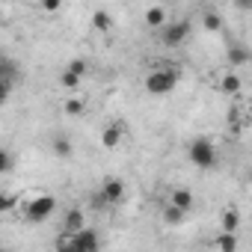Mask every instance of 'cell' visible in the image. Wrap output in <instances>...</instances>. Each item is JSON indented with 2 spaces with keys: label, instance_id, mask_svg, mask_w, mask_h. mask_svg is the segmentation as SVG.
<instances>
[{
  "label": "cell",
  "instance_id": "cell-1",
  "mask_svg": "<svg viewBox=\"0 0 252 252\" xmlns=\"http://www.w3.org/2000/svg\"><path fill=\"white\" fill-rule=\"evenodd\" d=\"M54 211H57V199L51 193H30L21 202V217L27 222H36V225L39 222H48L54 217Z\"/></svg>",
  "mask_w": 252,
  "mask_h": 252
},
{
  "label": "cell",
  "instance_id": "cell-2",
  "mask_svg": "<svg viewBox=\"0 0 252 252\" xmlns=\"http://www.w3.org/2000/svg\"><path fill=\"white\" fill-rule=\"evenodd\" d=\"M178 86V71L175 68H163V65H158V68H152L146 77H143V89L149 92V95H169L172 89Z\"/></svg>",
  "mask_w": 252,
  "mask_h": 252
},
{
  "label": "cell",
  "instance_id": "cell-3",
  "mask_svg": "<svg viewBox=\"0 0 252 252\" xmlns=\"http://www.w3.org/2000/svg\"><path fill=\"white\" fill-rule=\"evenodd\" d=\"M187 158H190V163L196 169H214L217 166V146L208 137H196L187 146Z\"/></svg>",
  "mask_w": 252,
  "mask_h": 252
},
{
  "label": "cell",
  "instance_id": "cell-4",
  "mask_svg": "<svg viewBox=\"0 0 252 252\" xmlns=\"http://www.w3.org/2000/svg\"><path fill=\"white\" fill-rule=\"evenodd\" d=\"M190 39V21H169L166 27L158 30V42L163 48H181Z\"/></svg>",
  "mask_w": 252,
  "mask_h": 252
},
{
  "label": "cell",
  "instance_id": "cell-5",
  "mask_svg": "<svg viewBox=\"0 0 252 252\" xmlns=\"http://www.w3.org/2000/svg\"><path fill=\"white\" fill-rule=\"evenodd\" d=\"M101 193H104L107 205H110V208H116V205H122V202H125V196H128V187H125V181H122V178L110 175V178H104V181H101Z\"/></svg>",
  "mask_w": 252,
  "mask_h": 252
},
{
  "label": "cell",
  "instance_id": "cell-6",
  "mask_svg": "<svg viewBox=\"0 0 252 252\" xmlns=\"http://www.w3.org/2000/svg\"><path fill=\"white\" fill-rule=\"evenodd\" d=\"M143 21H146V27L149 30H160V27H166L172 18H169V9H166V3H160V0H158V3L155 6H149L146 12H143Z\"/></svg>",
  "mask_w": 252,
  "mask_h": 252
},
{
  "label": "cell",
  "instance_id": "cell-7",
  "mask_svg": "<svg viewBox=\"0 0 252 252\" xmlns=\"http://www.w3.org/2000/svg\"><path fill=\"white\" fill-rule=\"evenodd\" d=\"M98 140H101V149H107V152L119 149L122 140H125V125H122V122H110V125H104V131H101Z\"/></svg>",
  "mask_w": 252,
  "mask_h": 252
},
{
  "label": "cell",
  "instance_id": "cell-8",
  "mask_svg": "<svg viewBox=\"0 0 252 252\" xmlns=\"http://www.w3.org/2000/svg\"><path fill=\"white\" fill-rule=\"evenodd\" d=\"M217 89H220L222 95H240V89H243V80H240L237 68L220 71V74H217Z\"/></svg>",
  "mask_w": 252,
  "mask_h": 252
},
{
  "label": "cell",
  "instance_id": "cell-9",
  "mask_svg": "<svg viewBox=\"0 0 252 252\" xmlns=\"http://www.w3.org/2000/svg\"><path fill=\"white\" fill-rule=\"evenodd\" d=\"M74 234V252H95L101 246L95 228H80V231H71Z\"/></svg>",
  "mask_w": 252,
  "mask_h": 252
},
{
  "label": "cell",
  "instance_id": "cell-10",
  "mask_svg": "<svg viewBox=\"0 0 252 252\" xmlns=\"http://www.w3.org/2000/svg\"><path fill=\"white\" fill-rule=\"evenodd\" d=\"M187 211L184 208H178V205H172V202H163V208H160V220H163V225H169V228H175V225H184L187 222Z\"/></svg>",
  "mask_w": 252,
  "mask_h": 252
},
{
  "label": "cell",
  "instance_id": "cell-11",
  "mask_svg": "<svg viewBox=\"0 0 252 252\" xmlns=\"http://www.w3.org/2000/svg\"><path fill=\"white\" fill-rule=\"evenodd\" d=\"M86 228V214L80 208H68L63 214V222H60V231H80Z\"/></svg>",
  "mask_w": 252,
  "mask_h": 252
},
{
  "label": "cell",
  "instance_id": "cell-12",
  "mask_svg": "<svg viewBox=\"0 0 252 252\" xmlns=\"http://www.w3.org/2000/svg\"><path fill=\"white\" fill-rule=\"evenodd\" d=\"M166 202H172V205H178V208H184V211L190 214L193 205H196V196H193L187 187H172V190L166 193Z\"/></svg>",
  "mask_w": 252,
  "mask_h": 252
},
{
  "label": "cell",
  "instance_id": "cell-13",
  "mask_svg": "<svg viewBox=\"0 0 252 252\" xmlns=\"http://www.w3.org/2000/svg\"><path fill=\"white\" fill-rule=\"evenodd\" d=\"M225 60L231 63V68H237V65H246V63H252V48H246L243 42H234V45H228V54H225Z\"/></svg>",
  "mask_w": 252,
  "mask_h": 252
},
{
  "label": "cell",
  "instance_id": "cell-14",
  "mask_svg": "<svg viewBox=\"0 0 252 252\" xmlns=\"http://www.w3.org/2000/svg\"><path fill=\"white\" fill-rule=\"evenodd\" d=\"M63 113H65V116H83V113H86V98L77 95V92H68V95L63 98Z\"/></svg>",
  "mask_w": 252,
  "mask_h": 252
},
{
  "label": "cell",
  "instance_id": "cell-15",
  "mask_svg": "<svg viewBox=\"0 0 252 252\" xmlns=\"http://www.w3.org/2000/svg\"><path fill=\"white\" fill-rule=\"evenodd\" d=\"M51 152H54L60 160H68V158L74 155V143H71L65 134H54V140H51Z\"/></svg>",
  "mask_w": 252,
  "mask_h": 252
},
{
  "label": "cell",
  "instance_id": "cell-16",
  "mask_svg": "<svg viewBox=\"0 0 252 252\" xmlns=\"http://www.w3.org/2000/svg\"><path fill=\"white\" fill-rule=\"evenodd\" d=\"M240 222H243V217H240V211H237L234 205L222 208V217H220V228H222V231H237Z\"/></svg>",
  "mask_w": 252,
  "mask_h": 252
},
{
  "label": "cell",
  "instance_id": "cell-17",
  "mask_svg": "<svg viewBox=\"0 0 252 252\" xmlns=\"http://www.w3.org/2000/svg\"><path fill=\"white\" fill-rule=\"evenodd\" d=\"M211 246H214V249H225V252L237 249V246H240L237 231H222V228H220V234H217V237H211Z\"/></svg>",
  "mask_w": 252,
  "mask_h": 252
},
{
  "label": "cell",
  "instance_id": "cell-18",
  "mask_svg": "<svg viewBox=\"0 0 252 252\" xmlns=\"http://www.w3.org/2000/svg\"><path fill=\"white\" fill-rule=\"evenodd\" d=\"M89 24H92L95 33H110V30H113V15H110L107 9H95Z\"/></svg>",
  "mask_w": 252,
  "mask_h": 252
},
{
  "label": "cell",
  "instance_id": "cell-19",
  "mask_svg": "<svg viewBox=\"0 0 252 252\" xmlns=\"http://www.w3.org/2000/svg\"><path fill=\"white\" fill-rule=\"evenodd\" d=\"M202 27H205V33H222V30H225V24H222V15H220L217 9H208V12H202Z\"/></svg>",
  "mask_w": 252,
  "mask_h": 252
},
{
  "label": "cell",
  "instance_id": "cell-20",
  "mask_svg": "<svg viewBox=\"0 0 252 252\" xmlns=\"http://www.w3.org/2000/svg\"><path fill=\"white\" fill-rule=\"evenodd\" d=\"M21 202H24V196H21V193L3 190V196H0V211H3V214H9V211H15Z\"/></svg>",
  "mask_w": 252,
  "mask_h": 252
},
{
  "label": "cell",
  "instance_id": "cell-21",
  "mask_svg": "<svg viewBox=\"0 0 252 252\" xmlns=\"http://www.w3.org/2000/svg\"><path fill=\"white\" fill-rule=\"evenodd\" d=\"M80 80H83V77H80V74H74L71 68H65V71L60 74V86H63L65 92H77V89H80Z\"/></svg>",
  "mask_w": 252,
  "mask_h": 252
},
{
  "label": "cell",
  "instance_id": "cell-22",
  "mask_svg": "<svg viewBox=\"0 0 252 252\" xmlns=\"http://www.w3.org/2000/svg\"><path fill=\"white\" fill-rule=\"evenodd\" d=\"M65 68H71V71H74V74H80V77H86V74L92 71V65H89L83 57H74V60H68V65H65Z\"/></svg>",
  "mask_w": 252,
  "mask_h": 252
},
{
  "label": "cell",
  "instance_id": "cell-23",
  "mask_svg": "<svg viewBox=\"0 0 252 252\" xmlns=\"http://www.w3.org/2000/svg\"><path fill=\"white\" fill-rule=\"evenodd\" d=\"M12 163H15L12 152H6V149H3V152H0V175H3V178L12 172Z\"/></svg>",
  "mask_w": 252,
  "mask_h": 252
},
{
  "label": "cell",
  "instance_id": "cell-24",
  "mask_svg": "<svg viewBox=\"0 0 252 252\" xmlns=\"http://www.w3.org/2000/svg\"><path fill=\"white\" fill-rule=\"evenodd\" d=\"M39 9H42L45 15H57V12L63 9V0H42V3H39Z\"/></svg>",
  "mask_w": 252,
  "mask_h": 252
},
{
  "label": "cell",
  "instance_id": "cell-25",
  "mask_svg": "<svg viewBox=\"0 0 252 252\" xmlns=\"http://www.w3.org/2000/svg\"><path fill=\"white\" fill-rule=\"evenodd\" d=\"M234 6L243 9V12H249V9H252V0H234Z\"/></svg>",
  "mask_w": 252,
  "mask_h": 252
},
{
  "label": "cell",
  "instance_id": "cell-26",
  "mask_svg": "<svg viewBox=\"0 0 252 252\" xmlns=\"http://www.w3.org/2000/svg\"><path fill=\"white\" fill-rule=\"evenodd\" d=\"M246 178H249V181H252V163H249V172H246Z\"/></svg>",
  "mask_w": 252,
  "mask_h": 252
},
{
  "label": "cell",
  "instance_id": "cell-27",
  "mask_svg": "<svg viewBox=\"0 0 252 252\" xmlns=\"http://www.w3.org/2000/svg\"><path fill=\"white\" fill-rule=\"evenodd\" d=\"M27 3H36V6H39V3H42V0H27Z\"/></svg>",
  "mask_w": 252,
  "mask_h": 252
},
{
  "label": "cell",
  "instance_id": "cell-28",
  "mask_svg": "<svg viewBox=\"0 0 252 252\" xmlns=\"http://www.w3.org/2000/svg\"><path fill=\"white\" fill-rule=\"evenodd\" d=\"M196 3H208V0H196Z\"/></svg>",
  "mask_w": 252,
  "mask_h": 252
},
{
  "label": "cell",
  "instance_id": "cell-29",
  "mask_svg": "<svg viewBox=\"0 0 252 252\" xmlns=\"http://www.w3.org/2000/svg\"><path fill=\"white\" fill-rule=\"evenodd\" d=\"M160 3H163V0H160Z\"/></svg>",
  "mask_w": 252,
  "mask_h": 252
}]
</instances>
